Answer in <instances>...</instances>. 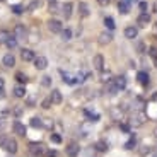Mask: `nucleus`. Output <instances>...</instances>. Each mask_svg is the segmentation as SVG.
I'll list each match as a JSON object with an SVG mask.
<instances>
[{"label": "nucleus", "mask_w": 157, "mask_h": 157, "mask_svg": "<svg viewBox=\"0 0 157 157\" xmlns=\"http://www.w3.org/2000/svg\"><path fill=\"white\" fill-rule=\"evenodd\" d=\"M154 137H155V140H157V128L154 130Z\"/></svg>", "instance_id": "47"}, {"label": "nucleus", "mask_w": 157, "mask_h": 157, "mask_svg": "<svg viewBox=\"0 0 157 157\" xmlns=\"http://www.w3.org/2000/svg\"><path fill=\"white\" fill-rule=\"evenodd\" d=\"M2 149H4L7 154H10V155H14V154L17 152V142H16V138L7 137V140L4 142V145H2Z\"/></svg>", "instance_id": "4"}, {"label": "nucleus", "mask_w": 157, "mask_h": 157, "mask_svg": "<svg viewBox=\"0 0 157 157\" xmlns=\"http://www.w3.org/2000/svg\"><path fill=\"white\" fill-rule=\"evenodd\" d=\"M46 28H48V31L53 33V34H60L62 29H63V24L60 19H50L46 22Z\"/></svg>", "instance_id": "2"}, {"label": "nucleus", "mask_w": 157, "mask_h": 157, "mask_svg": "<svg viewBox=\"0 0 157 157\" xmlns=\"http://www.w3.org/2000/svg\"><path fill=\"white\" fill-rule=\"evenodd\" d=\"M14 36L17 38V41H26L28 39V28L22 24H17L14 28Z\"/></svg>", "instance_id": "5"}, {"label": "nucleus", "mask_w": 157, "mask_h": 157, "mask_svg": "<svg viewBox=\"0 0 157 157\" xmlns=\"http://www.w3.org/2000/svg\"><path fill=\"white\" fill-rule=\"evenodd\" d=\"M51 106H53V102H51L50 96H48V98H44L43 101H41V108H43V109H50Z\"/></svg>", "instance_id": "32"}, {"label": "nucleus", "mask_w": 157, "mask_h": 157, "mask_svg": "<svg viewBox=\"0 0 157 157\" xmlns=\"http://www.w3.org/2000/svg\"><path fill=\"white\" fill-rule=\"evenodd\" d=\"M29 125H31L33 128H36V130H41V128H44V123H43V120H41V118H38V116L31 118V121H29Z\"/></svg>", "instance_id": "21"}, {"label": "nucleus", "mask_w": 157, "mask_h": 157, "mask_svg": "<svg viewBox=\"0 0 157 157\" xmlns=\"http://www.w3.org/2000/svg\"><path fill=\"white\" fill-rule=\"evenodd\" d=\"M154 12H155V14H157V2H155V4H154Z\"/></svg>", "instance_id": "46"}, {"label": "nucleus", "mask_w": 157, "mask_h": 157, "mask_svg": "<svg viewBox=\"0 0 157 157\" xmlns=\"http://www.w3.org/2000/svg\"><path fill=\"white\" fill-rule=\"evenodd\" d=\"M65 154H67V157H78V154H80L78 142H68L65 147Z\"/></svg>", "instance_id": "3"}, {"label": "nucleus", "mask_w": 157, "mask_h": 157, "mask_svg": "<svg viewBox=\"0 0 157 157\" xmlns=\"http://www.w3.org/2000/svg\"><path fill=\"white\" fill-rule=\"evenodd\" d=\"M94 149L98 150V152H108L109 145H108L106 140H98V142H96V145H94Z\"/></svg>", "instance_id": "22"}, {"label": "nucleus", "mask_w": 157, "mask_h": 157, "mask_svg": "<svg viewBox=\"0 0 157 157\" xmlns=\"http://www.w3.org/2000/svg\"><path fill=\"white\" fill-rule=\"evenodd\" d=\"M96 2H98L101 7H108V5L111 4V0H96Z\"/></svg>", "instance_id": "40"}, {"label": "nucleus", "mask_w": 157, "mask_h": 157, "mask_svg": "<svg viewBox=\"0 0 157 157\" xmlns=\"http://www.w3.org/2000/svg\"><path fill=\"white\" fill-rule=\"evenodd\" d=\"M14 116H22V109H21V108H14Z\"/></svg>", "instance_id": "42"}, {"label": "nucleus", "mask_w": 157, "mask_h": 157, "mask_svg": "<svg viewBox=\"0 0 157 157\" xmlns=\"http://www.w3.org/2000/svg\"><path fill=\"white\" fill-rule=\"evenodd\" d=\"M51 2H58V0H50V4H51Z\"/></svg>", "instance_id": "51"}, {"label": "nucleus", "mask_w": 157, "mask_h": 157, "mask_svg": "<svg viewBox=\"0 0 157 157\" xmlns=\"http://www.w3.org/2000/svg\"><path fill=\"white\" fill-rule=\"evenodd\" d=\"M140 155L142 157H145V155H150V147H142V149H140Z\"/></svg>", "instance_id": "38"}, {"label": "nucleus", "mask_w": 157, "mask_h": 157, "mask_svg": "<svg viewBox=\"0 0 157 157\" xmlns=\"http://www.w3.org/2000/svg\"><path fill=\"white\" fill-rule=\"evenodd\" d=\"M150 157H157V152H152V154H150Z\"/></svg>", "instance_id": "48"}, {"label": "nucleus", "mask_w": 157, "mask_h": 157, "mask_svg": "<svg viewBox=\"0 0 157 157\" xmlns=\"http://www.w3.org/2000/svg\"><path fill=\"white\" fill-rule=\"evenodd\" d=\"M154 31H155V33H157V22H155V26H154Z\"/></svg>", "instance_id": "50"}, {"label": "nucleus", "mask_w": 157, "mask_h": 157, "mask_svg": "<svg viewBox=\"0 0 157 157\" xmlns=\"http://www.w3.org/2000/svg\"><path fill=\"white\" fill-rule=\"evenodd\" d=\"M12 12H14L16 16H21V14L24 12V7L22 5H12Z\"/></svg>", "instance_id": "36"}, {"label": "nucleus", "mask_w": 157, "mask_h": 157, "mask_svg": "<svg viewBox=\"0 0 157 157\" xmlns=\"http://www.w3.org/2000/svg\"><path fill=\"white\" fill-rule=\"evenodd\" d=\"M41 87H51V77L50 75H43V77H41Z\"/></svg>", "instance_id": "31"}, {"label": "nucleus", "mask_w": 157, "mask_h": 157, "mask_svg": "<svg viewBox=\"0 0 157 157\" xmlns=\"http://www.w3.org/2000/svg\"><path fill=\"white\" fill-rule=\"evenodd\" d=\"M44 157H58V152H56V150H53V149H46Z\"/></svg>", "instance_id": "37"}, {"label": "nucleus", "mask_w": 157, "mask_h": 157, "mask_svg": "<svg viewBox=\"0 0 157 157\" xmlns=\"http://www.w3.org/2000/svg\"><path fill=\"white\" fill-rule=\"evenodd\" d=\"M17 43H19V41H17V38H16L14 34H10V38L5 41V46H7L9 50H14V48L17 46Z\"/></svg>", "instance_id": "24"}, {"label": "nucleus", "mask_w": 157, "mask_h": 157, "mask_svg": "<svg viewBox=\"0 0 157 157\" xmlns=\"http://www.w3.org/2000/svg\"><path fill=\"white\" fill-rule=\"evenodd\" d=\"M4 87H5V80H4L2 77H0V94L4 92Z\"/></svg>", "instance_id": "43"}, {"label": "nucleus", "mask_w": 157, "mask_h": 157, "mask_svg": "<svg viewBox=\"0 0 157 157\" xmlns=\"http://www.w3.org/2000/svg\"><path fill=\"white\" fill-rule=\"evenodd\" d=\"M120 130H121V132H125V133H130V125L121 123V125H120Z\"/></svg>", "instance_id": "39"}, {"label": "nucleus", "mask_w": 157, "mask_h": 157, "mask_svg": "<svg viewBox=\"0 0 157 157\" xmlns=\"http://www.w3.org/2000/svg\"><path fill=\"white\" fill-rule=\"evenodd\" d=\"M12 94H14V98L17 99H22L24 96H26V87L22 86V84H17L14 89H12Z\"/></svg>", "instance_id": "18"}, {"label": "nucleus", "mask_w": 157, "mask_h": 157, "mask_svg": "<svg viewBox=\"0 0 157 157\" xmlns=\"http://www.w3.org/2000/svg\"><path fill=\"white\" fill-rule=\"evenodd\" d=\"M92 65H94V68L98 72H102L104 70V56H102L101 53L94 55V58H92Z\"/></svg>", "instance_id": "9"}, {"label": "nucleus", "mask_w": 157, "mask_h": 157, "mask_svg": "<svg viewBox=\"0 0 157 157\" xmlns=\"http://www.w3.org/2000/svg\"><path fill=\"white\" fill-rule=\"evenodd\" d=\"M154 62H155V67H157V60H154Z\"/></svg>", "instance_id": "52"}, {"label": "nucleus", "mask_w": 157, "mask_h": 157, "mask_svg": "<svg viewBox=\"0 0 157 157\" xmlns=\"http://www.w3.org/2000/svg\"><path fill=\"white\" fill-rule=\"evenodd\" d=\"M4 128V121H0V130Z\"/></svg>", "instance_id": "49"}, {"label": "nucleus", "mask_w": 157, "mask_h": 157, "mask_svg": "<svg viewBox=\"0 0 157 157\" xmlns=\"http://www.w3.org/2000/svg\"><path fill=\"white\" fill-rule=\"evenodd\" d=\"M149 74L147 72H144V70H140V72H137V82L140 84V86H144V87H147L149 86Z\"/></svg>", "instance_id": "13"}, {"label": "nucleus", "mask_w": 157, "mask_h": 157, "mask_svg": "<svg viewBox=\"0 0 157 157\" xmlns=\"http://www.w3.org/2000/svg\"><path fill=\"white\" fill-rule=\"evenodd\" d=\"M12 132H14L17 137H26V126H24V123H21V121L12 123Z\"/></svg>", "instance_id": "8"}, {"label": "nucleus", "mask_w": 157, "mask_h": 157, "mask_svg": "<svg viewBox=\"0 0 157 157\" xmlns=\"http://www.w3.org/2000/svg\"><path fill=\"white\" fill-rule=\"evenodd\" d=\"M113 41V33L111 31H102L99 34V43L101 44H109Z\"/></svg>", "instance_id": "15"}, {"label": "nucleus", "mask_w": 157, "mask_h": 157, "mask_svg": "<svg viewBox=\"0 0 157 157\" xmlns=\"http://www.w3.org/2000/svg\"><path fill=\"white\" fill-rule=\"evenodd\" d=\"M84 114H86L89 120H92V121L99 120V114H98V113H92V111H89V109H84Z\"/></svg>", "instance_id": "33"}, {"label": "nucleus", "mask_w": 157, "mask_h": 157, "mask_svg": "<svg viewBox=\"0 0 157 157\" xmlns=\"http://www.w3.org/2000/svg\"><path fill=\"white\" fill-rule=\"evenodd\" d=\"M123 34H125L126 39H135L138 36V28L137 26H126L125 31H123Z\"/></svg>", "instance_id": "11"}, {"label": "nucleus", "mask_w": 157, "mask_h": 157, "mask_svg": "<svg viewBox=\"0 0 157 157\" xmlns=\"http://www.w3.org/2000/svg\"><path fill=\"white\" fill-rule=\"evenodd\" d=\"M135 147H137V138H135V137H130V140L125 144V149H126V150H132V149H135Z\"/></svg>", "instance_id": "28"}, {"label": "nucleus", "mask_w": 157, "mask_h": 157, "mask_svg": "<svg viewBox=\"0 0 157 157\" xmlns=\"http://www.w3.org/2000/svg\"><path fill=\"white\" fill-rule=\"evenodd\" d=\"M9 38H10V33L5 31V29H0V43L5 44V41H7Z\"/></svg>", "instance_id": "30"}, {"label": "nucleus", "mask_w": 157, "mask_h": 157, "mask_svg": "<svg viewBox=\"0 0 157 157\" xmlns=\"http://www.w3.org/2000/svg\"><path fill=\"white\" fill-rule=\"evenodd\" d=\"M104 26L108 28V31H114L116 29V22L113 17H104Z\"/></svg>", "instance_id": "25"}, {"label": "nucleus", "mask_w": 157, "mask_h": 157, "mask_svg": "<svg viewBox=\"0 0 157 157\" xmlns=\"http://www.w3.org/2000/svg\"><path fill=\"white\" fill-rule=\"evenodd\" d=\"M2 63H4V67H7V68H14V65H16V56L12 55V53H7V55H4V58H2Z\"/></svg>", "instance_id": "14"}, {"label": "nucleus", "mask_w": 157, "mask_h": 157, "mask_svg": "<svg viewBox=\"0 0 157 157\" xmlns=\"http://www.w3.org/2000/svg\"><path fill=\"white\" fill-rule=\"evenodd\" d=\"M113 80V84L116 86L118 90H125L126 89V77L125 75H116L114 78H111Z\"/></svg>", "instance_id": "10"}, {"label": "nucleus", "mask_w": 157, "mask_h": 157, "mask_svg": "<svg viewBox=\"0 0 157 157\" xmlns=\"http://www.w3.org/2000/svg\"><path fill=\"white\" fill-rule=\"evenodd\" d=\"M41 4H43V0H31V2H29V5H28V10L29 12L36 10V9L41 7Z\"/></svg>", "instance_id": "26"}, {"label": "nucleus", "mask_w": 157, "mask_h": 157, "mask_svg": "<svg viewBox=\"0 0 157 157\" xmlns=\"http://www.w3.org/2000/svg\"><path fill=\"white\" fill-rule=\"evenodd\" d=\"M60 36H62L63 41H70L72 36H74V33H72V29H70V28H63V29H62V33H60Z\"/></svg>", "instance_id": "23"}, {"label": "nucleus", "mask_w": 157, "mask_h": 157, "mask_svg": "<svg viewBox=\"0 0 157 157\" xmlns=\"http://www.w3.org/2000/svg\"><path fill=\"white\" fill-rule=\"evenodd\" d=\"M28 152L31 157H44V152H46V149H44V145L41 144V142H31L28 145Z\"/></svg>", "instance_id": "1"}, {"label": "nucleus", "mask_w": 157, "mask_h": 157, "mask_svg": "<svg viewBox=\"0 0 157 157\" xmlns=\"http://www.w3.org/2000/svg\"><path fill=\"white\" fill-rule=\"evenodd\" d=\"M60 10H62V16L65 17V19H70L72 14H74V4H72V2H65V4L60 7Z\"/></svg>", "instance_id": "6"}, {"label": "nucleus", "mask_w": 157, "mask_h": 157, "mask_svg": "<svg viewBox=\"0 0 157 157\" xmlns=\"http://www.w3.org/2000/svg\"><path fill=\"white\" fill-rule=\"evenodd\" d=\"M34 67L38 70H44L48 67V58L46 56H36L34 58Z\"/></svg>", "instance_id": "16"}, {"label": "nucleus", "mask_w": 157, "mask_h": 157, "mask_svg": "<svg viewBox=\"0 0 157 157\" xmlns=\"http://www.w3.org/2000/svg\"><path fill=\"white\" fill-rule=\"evenodd\" d=\"M5 140H7V135H4V133H2V135H0V147L4 145V142H5Z\"/></svg>", "instance_id": "44"}, {"label": "nucleus", "mask_w": 157, "mask_h": 157, "mask_svg": "<svg viewBox=\"0 0 157 157\" xmlns=\"http://www.w3.org/2000/svg\"><path fill=\"white\" fill-rule=\"evenodd\" d=\"M150 101H155V102H157V92H154V94H152V98H150Z\"/></svg>", "instance_id": "45"}, {"label": "nucleus", "mask_w": 157, "mask_h": 157, "mask_svg": "<svg viewBox=\"0 0 157 157\" xmlns=\"http://www.w3.org/2000/svg\"><path fill=\"white\" fill-rule=\"evenodd\" d=\"M137 24L140 28H145L147 24H150V14L149 12H140V16L137 17Z\"/></svg>", "instance_id": "12"}, {"label": "nucleus", "mask_w": 157, "mask_h": 157, "mask_svg": "<svg viewBox=\"0 0 157 157\" xmlns=\"http://www.w3.org/2000/svg\"><path fill=\"white\" fill-rule=\"evenodd\" d=\"M16 80H17V84H22V86H24L29 78H28V75L24 74V72H17V74H16Z\"/></svg>", "instance_id": "27"}, {"label": "nucleus", "mask_w": 157, "mask_h": 157, "mask_svg": "<svg viewBox=\"0 0 157 157\" xmlns=\"http://www.w3.org/2000/svg\"><path fill=\"white\" fill-rule=\"evenodd\" d=\"M78 16L82 17V19H86V17L90 16V9L86 2H80V4H78Z\"/></svg>", "instance_id": "17"}, {"label": "nucleus", "mask_w": 157, "mask_h": 157, "mask_svg": "<svg viewBox=\"0 0 157 157\" xmlns=\"http://www.w3.org/2000/svg\"><path fill=\"white\" fill-rule=\"evenodd\" d=\"M50 140L53 142L55 145H58V144H62V142H63V138H62V135H60V133H51L50 135Z\"/></svg>", "instance_id": "29"}, {"label": "nucleus", "mask_w": 157, "mask_h": 157, "mask_svg": "<svg viewBox=\"0 0 157 157\" xmlns=\"http://www.w3.org/2000/svg\"><path fill=\"white\" fill-rule=\"evenodd\" d=\"M135 50H137L138 53H145V51H147V48H145V43H144V41H138V43L135 44Z\"/></svg>", "instance_id": "34"}, {"label": "nucleus", "mask_w": 157, "mask_h": 157, "mask_svg": "<svg viewBox=\"0 0 157 157\" xmlns=\"http://www.w3.org/2000/svg\"><path fill=\"white\" fill-rule=\"evenodd\" d=\"M36 55H34V51L29 50V48H22L21 50V60L22 62H34Z\"/></svg>", "instance_id": "7"}, {"label": "nucleus", "mask_w": 157, "mask_h": 157, "mask_svg": "<svg viewBox=\"0 0 157 157\" xmlns=\"http://www.w3.org/2000/svg\"><path fill=\"white\" fill-rule=\"evenodd\" d=\"M138 9H140V12H147V2L142 0L140 4H138Z\"/></svg>", "instance_id": "41"}, {"label": "nucleus", "mask_w": 157, "mask_h": 157, "mask_svg": "<svg viewBox=\"0 0 157 157\" xmlns=\"http://www.w3.org/2000/svg\"><path fill=\"white\" fill-rule=\"evenodd\" d=\"M0 2H4V0H0Z\"/></svg>", "instance_id": "53"}, {"label": "nucleus", "mask_w": 157, "mask_h": 157, "mask_svg": "<svg viewBox=\"0 0 157 157\" xmlns=\"http://www.w3.org/2000/svg\"><path fill=\"white\" fill-rule=\"evenodd\" d=\"M118 10H120V14H128L130 12V0H120L118 2Z\"/></svg>", "instance_id": "20"}, {"label": "nucleus", "mask_w": 157, "mask_h": 157, "mask_svg": "<svg viewBox=\"0 0 157 157\" xmlns=\"http://www.w3.org/2000/svg\"><path fill=\"white\" fill-rule=\"evenodd\" d=\"M50 99H51L53 104H62L63 96H62V92H60L58 89H53V90H51V94H50Z\"/></svg>", "instance_id": "19"}, {"label": "nucleus", "mask_w": 157, "mask_h": 157, "mask_svg": "<svg viewBox=\"0 0 157 157\" xmlns=\"http://www.w3.org/2000/svg\"><path fill=\"white\" fill-rule=\"evenodd\" d=\"M147 51H149V56H150V58H152V60H157V46H150Z\"/></svg>", "instance_id": "35"}]
</instances>
